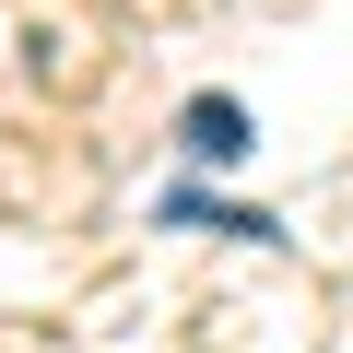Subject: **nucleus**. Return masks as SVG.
<instances>
[{"instance_id": "obj_1", "label": "nucleus", "mask_w": 353, "mask_h": 353, "mask_svg": "<svg viewBox=\"0 0 353 353\" xmlns=\"http://www.w3.org/2000/svg\"><path fill=\"white\" fill-rule=\"evenodd\" d=\"M176 141H189L201 165H236V153H248L259 130H248V106H224V94H201V106H189V130H176Z\"/></svg>"}, {"instance_id": "obj_2", "label": "nucleus", "mask_w": 353, "mask_h": 353, "mask_svg": "<svg viewBox=\"0 0 353 353\" xmlns=\"http://www.w3.org/2000/svg\"><path fill=\"white\" fill-rule=\"evenodd\" d=\"M165 224H212V236H259V248L283 236L271 212H248V201H201V189H176V201H165Z\"/></svg>"}]
</instances>
